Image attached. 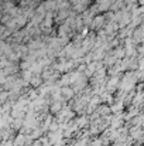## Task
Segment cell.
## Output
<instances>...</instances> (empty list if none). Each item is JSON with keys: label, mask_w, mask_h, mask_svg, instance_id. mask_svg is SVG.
<instances>
[{"label": "cell", "mask_w": 144, "mask_h": 146, "mask_svg": "<svg viewBox=\"0 0 144 146\" xmlns=\"http://www.w3.org/2000/svg\"><path fill=\"white\" fill-rule=\"evenodd\" d=\"M105 17H103V14H100V16H93V19H92V21H91V27L92 29H95V30H97V29H100V27H103V24H105Z\"/></svg>", "instance_id": "cell-1"}, {"label": "cell", "mask_w": 144, "mask_h": 146, "mask_svg": "<svg viewBox=\"0 0 144 146\" xmlns=\"http://www.w3.org/2000/svg\"><path fill=\"white\" fill-rule=\"evenodd\" d=\"M44 7H45V10H48V11H52L54 9H57V1L55 0H47L44 3Z\"/></svg>", "instance_id": "cell-2"}, {"label": "cell", "mask_w": 144, "mask_h": 146, "mask_svg": "<svg viewBox=\"0 0 144 146\" xmlns=\"http://www.w3.org/2000/svg\"><path fill=\"white\" fill-rule=\"evenodd\" d=\"M132 34H133V37H134L137 41H141V37H143V29H141V27H139L137 30H133V33H132ZM134 38H133V40H134Z\"/></svg>", "instance_id": "cell-3"}]
</instances>
